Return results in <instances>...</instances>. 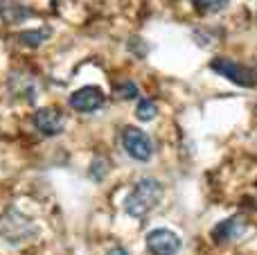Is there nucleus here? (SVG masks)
<instances>
[{
  "instance_id": "f257e3e1",
  "label": "nucleus",
  "mask_w": 257,
  "mask_h": 255,
  "mask_svg": "<svg viewBox=\"0 0 257 255\" xmlns=\"http://www.w3.org/2000/svg\"><path fill=\"white\" fill-rule=\"evenodd\" d=\"M160 199H163V183L147 176V179H140L133 185V190L124 199V210L133 219H142L158 206Z\"/></svg>"
},
{
  "instance_id": "f03ea898",
  "label": "nucleus",
  "mask_w": 257,
  "mask_h": 255,
  "mask_svg": "<svg viewBox=\"0 0 257 255\" xmlns=\"http://www.w3.org/2000/svg\"><path fill=\"white\" fill-rule=\"evenodd\" d=\"M36 235V224L25 217L23 212H18L16 208H9L0 215V237L7 239L12 244L27 242Z\"/></svg>"
},
{
  "instance_id": "7ed1b4c3",
  "label": "nucleus",
  "mask_w": 257,
  "mask_h": 255,
  "mask_svg": "<svg viewBox=\"0 0 257 255\" xmlns=\"http://www.w3.org/2000/svg\"><path fill=\"white\" fill-rule=\"evenodd\" d=\"M122 145H124L126 154L133 161L147 163L151 158V154H154L151 138L142 129H138V126H124V131H122Z\"/></svg>"
},
{
  "instance_id": "20e7f679",
  "label": "nucleus",
  "mask_w": 257,
  "mask_h": 255,
  "mask_svg": "<svg viewBox=\"0 0 257 255\" xmlns=\"http://www.w3.org/2000/svg\"><path fill=\"white\" fill-rule=\"evenodd\" d=\"M210 70L219 72L221 77L230 79L232 84H237V86H244V88H250V86H255L253 70H248L246 66H241V63L232 61V59H228V57L212 59V61H210Z\"/></svg>"
},
{
  "instance_id": "39448f33",
  "label": "nucleus",
  "mask_w": 257,
  "mask_h": 255,
  "mask_svg": "<svg viewBox=\"0 0 257 255\" xmlns=\"http://www.w3.org/2000/svg\"><path fill=\"white\" fill-rule=\"evenodd\" d=\"M183 246V239L169 228H154L147 235V251L151 255H176Z\"/></svg>"
},
{
  "instance_id": "423d86ee",
  "label": "nucleus",
  "mask_w": 257,
  "mask_h": 255,
  "mask_svg": "<svg viewBox=\"0 0 257 255\" xmlns=\"http://www.w3.org/2000/svg\"><path fill=\"white\" fill-rule=\"evenodd\" d=\"M104 99L106 97H104L99 86H81V88H77L75 93L70 95L68 104L79 113H93L104 106Z\"/></svg>"
},
{
  "instance_id": "0eeeda50",
  "label": "nucleus",
  "mask_w": 257,
  "mask_h": 255,
  "mask_svg": "<svg viewBox=\"0 0 257 255\" xmlns=\"http://www.w3.org/2000/svg\"><path fill=\"white\" fill-rule=\"evenodd\" d=\"M32 122H34V126H36L39 134L59 136L63 131V126H66V115H63L57 106H43V108H39V111L34 113Z\"/></svg>"
},
{
  "instance_id": "6e6552de",
  "label": "nucleus",
  "mask_w": 257,
  "mask_h": 255,
  "mask_svg": "<svg viewBox=\"0 0 257 255\" xmlns=\"http://www.w3.org/2000/svg\"><path fill=\"white\" fill-rule=\"evenodd\" d=\"M34 12H32L27 5L16 3V0H0V18L9 25H16V23H23L25 18H32Z\"/></svg>"
},
{
  "instance_id": "1a4fd4ad",
  "label": "nucleus",
  "mask_w": 257,
  "mask_h": 255,
  "mask_svg": "<svg viewBox=\"0 0 257 255\" xmlns=\"http://www.w3.org/2000/svg\"><path fill=\"white\" fill-rule=\"evenodd\" d=\"M244 233V219L241 217H230V219H223L221 224L214 226L212 237L217 242H230V239H237Z\"/></svg>"
},
{
  "instance_id": "9d476101",
  "label": "nucleus",
  "mask_w": 257,
  "mask_h": 255,
  "mask_svg": "<svg viewBox=\"0 0 257 255\" xmlns=\"http://www.w3.org/2000/svg\"><path fill=\"white\" fill-rule=\"evenodd\" d=\"M50 36H52V30L45 25V27H36V30L21 32V34H18V41H21L23 45H27V48H39V45L45 43Z\"/></svg>"
},
{
  "instance_id": "9b49d317",
  "label": "nucleus",
  "mask_w": 257,
  "mask_h": 255,
  "mask_svg": "<svg viewBox=\"0 0 257 255\" xmlns=\"http://www.w3.org/2000/svg\"><path fill=\"white\" fill-rule=\"evenodd\" d=\"M156 113H158V106H156L154 99H140L136 106V117L142 122H149L156 117Z\"/></svg>"
},
{
  "instance_id": "f8f14e48",
  "label": "nucleus",
  "mask_w": 257,
  "mask_h": 255,
  "mask_svg": "<svg viewBox=\"0 0 257 255\" xmlns=\"http://www.w3.org/2000/svg\"><path fill=\"white\" fill-rule=\"evenodd\" d=\"M192 3H194V7L199 9V12L217 14V12H221V9L226 7L228 0H192Z\"/></svg>"
},
{
  "instance_id": "ddd939ff",
  "label": "nucleus",
  "mask_w": 257,
  "mask_h": 255,
  "mask_svg": "<svg viewBox=\"0 0 257 255\" xmlns=\"http://www.w3.org/2000/svg\"><path fill=\"white\" fill-rule=\"evenodd\" d=\"M115 95L120 99H133V97H138V86L133 81H124V84H120L115 88Z\"/></svg>"
},
{
  "instance_id": "4468645a",
  "label": "nucleus",
  "mask_w": 257,
  "mask_h": 255,
  "mask_svg": "<svg viewBox=\"0 0 257 255\" xmlns=\"http://www.w3.org/2000/svg\"><path fill=\"white\" fill-rule=\"evenodd\" d=\"M108 255H128L124 248H113V251H108Z\"/></svg>"
},
{
  "instance_id": "2eb2a0df",
  "label": "nucleus",
  "mask_w": 257,
  "mask_h": 255,
  "mask_svg": "<svg viewBox=\"0 0 257 255\" xmlns=\"http://www.w3.org/2000/svg\"><path fill=\"white\" fill-rule=\"evenodd\" d=\"M253 75H255V81H257V66L253 68Z\"/></svg>"
}]
</instances>
